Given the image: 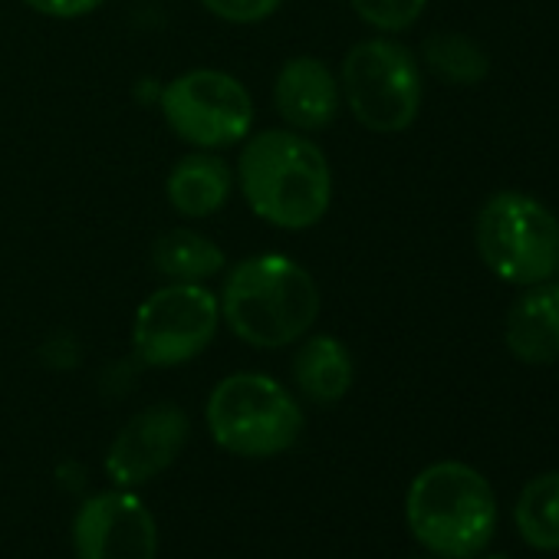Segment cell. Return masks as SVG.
I'll return each instance as SVG.
<instances>
[{
    "label": "cell",
    "instance_id": "obj_1",
    "mask_svg": "<svg viewBox=\"0 0 559 559\" xmlns=\"http://www.w3.org/2000/svg\"><path fill=\"white\" fill-rule=\"evenodd\" d=\"M237 181L247 207L280 227L307 230L333 201V171L323 148L297 129H266L243 142Z\"/></svg>",
    "mask_w": 559,
    "mask_h": 559
},
{
    "label": "cell",
    "instance_id": "obj_2",
    "mask_svg": "<svg viewBox=\"0 0 559 559\" xmlns=\"http://www.w3.org/2000/svg\"><path fill=\"white\" fill-rule=\"evenodd\" d=\"M227 330L253 349H284L304 340L320 317V287L307 266L284 253L240 260L217 297Z\"/></svg>",
    "mask_w": 559,
    "mask_h": 559
},
{
    "label": "cell",
    "instance_id": "obj_3",
    "mask_svg": "<svg viewBox=\"0 0 559 559\" xmlns=\"http://www.w3.org/2000/svg\"><path fill=\"white\" fill-rule=\"evenodd\" d=\"M412 536L441 559H474L497 530V500L487 477L461 461L428 464L408 487Z\"/></svg>",
    "mask_w": 559,
    "mask_h": 559
},
{
    "label": "cell",
    "instance_id": "obj_4",
    "mask_svg": "<svg viewBox=\"0 0 559 559\" xmlns=\"http://www.w3.org/2000/svg\"><path fill=\"white\" fill-rule=\"evenodd\" d=\"M207 431L217 448L237 457H276L304 435L297 399L270 376L234 372L207 395Z\"/></svg>",
    "mask_w": 559,
    "mask_h": 559
},
{
    "label": "cell",
    "instance_id": "obj_5",
    "mask_svg": "<svg viewBox=\"0 0 559 559\" xmlns=\"http://www.w3.org/2000/svg\"><path fill=\"white\" fill-rule=\"evenodd\" d=\"M484 266L513 287H533L559 266V217L523 191L490 194L474 224Z\"/></svg>",
    "mask_w": 559,
    "mask_h": 559
},
{
    "label": "cell",
    "instance_id": "obj_6",
    "mask_svg": "<svg viewBox=\"0 0 559 559\" xmlns=\"http://www.w3.org/2000/svg\"><path fill=\"white\" fill-rule=\"evenodd\" d=\"M340 90L359 126L376 135L405 132L421 112V67L408 47L376 37L356 44L343 60Z\"/></svg>",
    "mask_w": 559,
    "mask_h": 559
},
{
    "label": "cell",
    "instance_id": "obj_7",
    "mask_svg": "<svg viewBox=\"0 0 559 559\" xmlns=\"http://www.w3.org/2000/svg\"><path fill=\"white\" fill-rule=\"evenodd\" d=\"M217 297L201 284H168L148 294L132 323V346L152 369H175L198 359L217 333Z\"/></svg>",
    "mask_w": 559,
    "mask_h": 559
},
{
    "label": "cell",
    "instance_id": "obj_8",
    "mask_svg": "<svg viewBox=\"0 0 559 559\" xmlns=\"http://www.w3.org/2000/svg\"><path fill=\"white\" fill-rule=\"evenodd\" d=\"M168 129L194 148H227L250 135L253 99L221 70H188L162 90Z\"/></svg>",
    "mask_w": 559,
    "mask_h": 559
},
{
    "label": "cell",
    "instance_id": "obj_9",
    "mask_svg": "<svg viewBox=\"0 0 559 559\" xmlns=\"http://www.w3.org/2000/svg\"><path fill=\"white\" fill-rule=\"evenodd\" d=\"M76 559H158V523L126 487L93 493L73 516Z\"/></svg>",
    "mask_w": 559,
    "mask_h": 559
},
{
    "label": "cell",
    "instance_id": "obj_10",
    "mask_svg": "<svg viewBox=\"0 0 559 559\" xmlns=\"http://www.w3.org/2000/svg\"><path fill=\"white\" fill-rule=\"evenodd\" d=\"M188 415L171 405H148L135 418L122 425L116 441L106 451V474L116 487L135 490L148 480H155L162 471L175 464L188 441Z\"/></svg>",
    "mask_w": 559,
    "mask_h": 559
},
{
    "label": "cell",
    "instance_id": "obj_11",
    "mask_svg": "<svg viewBox=\"0 0 559 559\" xmlns=\"http://www.w3.org/2000/svg\"><path fill=\"white\" fill-rule=\"evenodd\" d=\"M340 80L317 57H294L280 67L273 83V106L290 129L320 132L340 116Z\"/></svg>",
    "mask_w": 559,
    "mask_h": 559
},
{
    "label": "cell",
    "instance_id": "obj_12",
    "mask_svg": "<svg viewBox=\"0 0 559 559\" xmlns=\"http://www.w3.org/2000/svg\"><path fill=\"white\" fill-rule=\"evenodd\" d=\"M503 343L513 359L526 366H549L559 359V284H533L513 300L503 323Z\"/></svg>",
    "mask_w": 559,
    "mask_h": 559
},
{
    "label": "cell",
    "instance_id": "obj_13",
    "mask_svg": "<svg viewBox=\"0 0 559 559\" xmlns=\"http://www.w3.org/2000/svg\"><path fill=\"white\" fill-rule=\"evenodd\" d=\"M230 188H234L230 168L204 152L178 158L165 181L171 207L185 217H211L227 204Z\"/></svg>",
    "mask_w": 559,
    "mask_h": 559
},
{
    "label": "cell",
    "instance_id": "obj_14",
    "mask_svg": "<svg viewBox=\"0 0 559 559\" xmlns=\"http://www.w3.org/2000/svg\"><path fill=\"white\" fill-rule=\"evenodd\" d=\"M294 382L317 405H336L353 389V356L336 336H310L294 356Z\"/></svg>",
    "mask_w": 559,
    "mask_h": 559
},
{
    "label": "cell",
    "instance_id": "obj_15",
    "mask_svg": "<svg viewBox=\"0 0 559 559\" xmlns=\"http://www.w3.org/2000/svg\"><path fill=\"white\" fill-rule=\"evenodd\" d=\"M152 266L171 284H204L224 270V250L204 234L178 227L152 243Z\"/></svg>",
    "mask_w": 559,
    "mask_h": 559
},
{
    "label": "cell",
    "instance_id": "obj_16",
    "mask_svg": "<svg viewBox=\"0 0 559 559\" xmlns=\"http://www.w3.org/2000/svg\"><path fill=\"white\" fill-rule=\"evenodd\" d=\"M520 536L543 552L559 549V471L536 474L520 490L516 510H513Z\"/></svg>",
    "mask_w": 559,
    "mask_h": 559
},
{
    "label": "cell",
    "instance_id": "obj_17",
    "mask_svg": "<svg viewBox=\"0 0 559 559\" xmlns=\"http://www.w3.org/2000/svg\"><path fill=\"white\" fill-rule=\"evenodd\" d=\"M425 63L448 86H477L490 73V57L464 34H435L425 40Z\"/></svg>",
    "mask_w": 559,
    "mask_h": 559
},
{
    "label": "cell",
    "instance_id": "obj_18",
    "mask_svg": "<svg viewBox=\"0 0 559 559\" xmlns=\"http://www.w3.org/2000/svg\"><path fill=\"white\" fill-rule=\"evenodd\" d=\"M428 8V0H353V11L376 31H408Z\"/></svg>",
    "mask_w": 559,
    "mask_h": 559
},
{
    "label": "cell",
    "instance_id": "obj_19",
    "mask_svg": "<svg viewBox=\"0 0 559 559\" xmlns=\"http://www.w3.org/2000/svg\"><path fill=\"white\" fill-rule=\"evenodd\" d=\"M201 4L204 11H211L227 24H260L270 14H276L284 0H201Z\"/></svg>",
    "mask_w": 559,
    "mask_h": 559
},
{
    "label": "cell",
    "instance_id": "obj_20",
    "mask_svg": "<svg viewBox=\"0 0 559 559\" xmlns=\"http://www.w3.org/2000/svg\"><path fill=\"white\" fill-rule=\"evenodd\" d=\"M24 4L44 17H57V21H76L86 17L93 11H99L106 0H24Z\"/></svg>",
    "mask_w": 559,
    "mask_h": 559
},
{
    "label": "cell",
    "instance_id": "obj_21",
    "mask_svg": "<svg viewBox=\"0 0 559 559\" xmlns=\"http://www.w3.org/2000/svg\"><path fill=\"white\" fill-rule=\"evenodd\" d=\"M487 559H510V556H503V552H497V556H487Z\"/></svg>",
    "mask_w": 559,
    "mask_h": 559
},
{
    "label": "cell",
    "instance_id": "obj_22",
    "mask_svg": "<svg viewBox=\"0 0 559 559\" xmlns=\"http://www.w3.org/2000/svg\"><path fill=\"white\" fill-rule=\"evenodd\" d=\"M556 273H559V266H556Z\"/></svg>",
    "mask_w": 559,
    "mask_h": 559
}]
</instances>
